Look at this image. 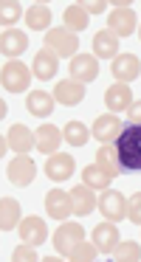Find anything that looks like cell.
Returning <instances> with one entry per match:
<instances>
[{
	"label": "cell",
	"instance_id": "obj_25",
	"mask_svg": "<svg viewBox=\"0 0 141 262\" xmlns=\"http://www.w3.org/2000/svg\"><path fill=\"white\" fill-rule=\"evenodd\" d=\"M14 226H20V203L14 198H3L0 200V228L11 231Z\"/></svg>",
	"mask_w": 141,
	"mask_h": 262
},
{
	"label": "cell",
	"instance_id": "obj_26",
	"mask_svg": "<svg viewBox=\"0 0 141 262\" xmlns=\"http://www.w3.org/2000/svg\"><path fill=\"white\" fill-rule=\"evenodd\" d=\"M26 23H28L31 31H45L51 26V9L45 6V3H34V6H28Z\"/></svg>",
	"mask_w": 141,
	"mask_h": 262
},
{
	"label": "cell",
	"instance_id": "obj_19",
	"mask_svg": "<svg viewBox=\"0 0 141 262\" xmlns=\"http://www.w3.org/2000/svg\"><path fill=\"white\" fill-rule=\"evenodd\" d=\"M118 37L113 31H99L93 37V57L96 59H116L118 57Z\"/></svg>",
	"mask_w": 141,
	"mask_h": 262
},
{
	"label": "cell",
	"instance_id": "obj_3",
	"mask_svg": "<svg viewBox=\"0 0 141 262\" xmlns=\"http://www.w3.org/2000/svg\"><path fill=\"white\" fill-rule=\"evenodd\" d=\"M107 31H113L116 37H130L135 31V14H133L127 0H122V3L113 6L110 17H107Z\"/></svg>",
	"mask_w": 141,
	"mask_h": 262
},
{
	"label": "cell",
	"instance_id": "obj_8",
	"mask_svg": "<svg viewBox=\"0 0 141 262\" xmlns=\"http://www.w3.org/2000/svg\"><path fill=\"white\" fill-rule=\"evenodd\" d=\"M68 68H71V79L82 82V85H88L99 76V62H96L93 54H76Z\"/></svg>",
	"mask_w": 141,
	"mask_h": 262
},
{
	"label": "cell",
	"instance_id": "obj_29",
	"mask_svg": "<svg viewBox=\"0 0 141 262\" xmlns=\"http://www.w3.org/2000/svg\"><path fill=\"white\" fill-rule=\"evenodd\" d=\"M96 164H102L110 175H118V172H122V166H118V155H116V147H113V144H105V147L96 152Z\"/></svg>",
	"mask_w": 141,
	"mask_h": 262
},
{
	"label": "cell",
	"instance_id": "obj_4",
	"mask_svg": "<svg viewBox=\"0 0 141 262\" xmlns=\"http://www.w3.org/2000/svg\"><path fill=\"white\" fill-rule=\"evenodd\" d=\"M28 82H31V74H28V68H26L23 62H17V59H9V62L3 65L0 85H3L9 93H23V91L28 88Z\"/></svg>",
	"mask_w": 141,
	"mask_h": 262
},
{
	"label": "cell",
	"instance_id": "obj_15",
	"mask_svg": "<svg viewBox=\"0 0 141 262\" xmlns=\"http://www.w3.org/2000/svg\"><path fill=\"white\" fill-rule=\"evenodd\" d=\"M17 228H20V239L26 245H43L48 237V226L43 223V217H26Z\"/></svg>",
	"mask_w": 141,
	"mask_h": 262
},
{
	"label": "cell",
	"instance_id": "obj_11",
	"mask_svg": "<svg viewBox=\"0 0 141 262\" xmlns=\"http://www.w3.org/2000/svg\"><path fill=\"white\" fill-rule=\"evenodd\" d=\"M122 127L124 124L118 121V116L105 113L93 121V133H90V136H96V141H102V144H113L118 138V133H122Z\"/></svg>",
	"mask_w": 141,
	"mask_h": 262
},
{
	"label": "cell",
	"instance_id": "obj_2",
	"mask_svg": "<svg viewBox=\"0 0 141 262\" xmlns=\"http://www.w3.org/2000/svg\"><path fill=\"white\" fill-rule=\"evenodd\" d=\"M45 48H51V51L56 54V57H76V51H79V40H76V34H73L71 29H51L48 34H45Z\"/></svg>",
	"mask_w": 141,
	"mask_h": 262
},
{
	"label": "cell",
	"instance_id": "obj_36",
	"mask_svg": "<svg viewBox=\"0 0 141 262\" xmlns=\"http://www.w3.org/2000/svg\"><path fill=\"white\" fill-rule=\"evenodd\" d=\"M127 113H130V121H141V99H138V102H133V104H130V110H127Z\"/></svg>",
	"mask_w": 141,
	"mask_h": 262
},
{
	"label": "cell",
	"instance_id": "obj_9",
	"mask_svg": "<svg viewBox=\"0 0 141 262\" xmlns=\"http://www.w3.org/2000/svg\"><path fill=\"white\" fill-rule=\"evenodd\" d=\"M110 71H113V76H116V82L127 85V82L138 79V74H141V62H138V57H133V54H118V57L113 59Z\"/></svg>",
	"mask_w": 141,
	"mask_h": 262
},
{
	"label": "cell",
	"instance_id": "obj_21",
	"mask_svg": "<svg viewBox=\"0 0 141 262\" xmlns=\"http://www.w3.org/2000/svg\"><path fill=\"white\" fill-rule=\"evenodd\" d=\"M105 104L107 110H130V104H133V91H130L127 85H122V82H116V85L107 88L105 93Z\"/></svg>",
	"mask_w": 141,
	"mask_h": 262
},
{
	"label": "cell",
	"instance_id": "obj_23",
	"mask_svg": "<svg viewBox=\"0 0 141 262\" xmlns=\"http://www.w3.org/2000/svg\"><path fill=\"white\" fill-rule=\"evenodd\" d=\"M54 102H56V99L51 96V93H45V91H31V93H28V99H26V110H28L31 116L45 119V116L54 110Z\"/></svg>",
	"mask_w": 141,
	"mask_h": 262
},
{
	"label": "cell",
	"instance_id": "obj_14",
	"mask_svg": "<svg viewBox=\"0 0 141 262\" xmlns=\"http://www.w3.org/2000/svg\"><path fill=\"white\" fill-rule=\"evenodd\" d=\"M73 155H65V152H54L48 155V164H45V175L51 178V181H68V178L73 175Z\"/></svg>",
	"mask_w": 141,
	"mask_h": 262
},
{
	"label": "cell",
	"instance_id": "obj_32",
	"mask_svg": "<svg viewBox=\"0 0 141 262\" xmlns=\"http://www.w3.org/2000/svg\"><path fill=\"white\" fill-rule=\"evenodd\" d=\"M20 12H23V6L17 3V0H9V3H3V6H0V20H3V29H6V26L11 29V26L20 20Z\"/></svg>",
	"mask_w": 141,
	"mask_h": 262
},
{
	"label": "cell",
	"instance_id": "obj_16",
	"mask_svg": "<svg viewBox=\"0 0 141 262\" xmlns=\"http://www.w3.org/2000/svg\"><path fill=\"white\" fill-rule=\"evenodd\" d=\"M93 245L99 248V254H113V248L118 245V228L113 220L99 223L93 228Z\"/></svg>",
	"mask_w": 141,
	"mask_h": 262
},
{
	"label": "cell",
	"instance_id": "obj_13",
	"mask_svg": "<svg viewBox=\"0 0 141 262\" xmlns=\"http://www.w3.org/2000/svg\"><path fill=\"white\" fill-rule=\"evenodd\" d=\"M6 144H9V149H14L17 155H26V152H31V147H37V136H34V130H28L26 124H14L9 130Z\"/></svg>",
	"mask_w": 141,
	"mask_h": 262
},
{
	"label": "cell",
	"instance_id": "obj_34",
	"mask_svg": "<svg viewBox=\"0 0 141 262\" xmlns=\"http://www.w3.org/2000/svg\"><path fill=\"white\" fill-rule=\"evenodd\" d=\"M34 262V259H37V251H34V245H28V248H26V245H20V248H17L14 251V262Z\"/></svg>",
	"mask_w": 141,
	"mask_h": 262
},
{
	"label": "cell",
	"instance_id": "obj_10",
	"mask_svg": "<svg viewBox=\"0 0 141 262\" xmlns=\"http://www.w3.org/2000/svg\"><path fill=\"white\" fill-rule=\"evenodd\" d=\"M45 211H48L54 220H68L73 211L71 203V192H62V189H54V192L45 194Z\"/></svg>",
	"mask_w": 141,
	"mask_h": 262
},
{
	"label": "cell",
	"instance_id": "obj_17",
	"mask_svg": "<svg viewBox=\"0 0 141 262\" xmlns=\"http://www.w3.org/2000/svg\"><path fill=\"white\" fill-rule=\"evenodd\" d=\"M54 99L59 104H65V107L79 104L85 99V85L76 79H62V82H56V88H54Z\"/></svg>",
	"mask_w": 141,
	"mask_h": 262
},
{
	"label": "cell",
	"instance_id": "obj_18",
	"mask_svg": "<svg viewBox=\"0 0 141 262\" xmlns=\"http://www.w3.org/2000/svg\"><path fill=\"white\" fill-rule=\"evenodd\" d=\"M28 48V37L17 29H3V37H0V51L3 57H20L23 51Z\"/></svg>",
	"mask_w": 141,
	"mask_h": 262
},
{
	"label": "cell",
	"instance_id": "obj_31",
	"mask_svg": "<svg viewBox=\"0 0 141 262\" xmlns=\"http://www.w3.org/2000/svg\"><path fill=\"white\" fill-rule=\"evenodd\" d=\"M96 254H99V248H96L93 243H79L76 248L68 254V259H73V262H90V259H96Z\"/></svg>",
	"mask_w": 141,
	"mask_h": 262
},
{
	"label": "cell",
	"instance_id": "obj_35",
	"mask_svg": "<svg viewBox=\"0 0 141 262\" xmlns=\"http://www.w3.org/2000/svg\"><path fill=\"white\" fill-rule=\"evenodd\" d=\"M82 9L88 14H102L107 9V3H105V0H90V3H82Z\"/></svg>",
	"mask_w": 141,
	"mask_h": 262
},
{
	"label": "cell",
	"instance_id": "obj_33",
	"mask_svg": "<svg viewBox=\"0 0 141 262\" xmlns=\"http://www.w3.org/2000/svg\"><path fill=\"white\" fill-rule=\"evenodd\" d=\"M127 217H130V223H138L141 226V192H135L127 200Z\"/></svg>",
	"mask_w": 141,
	"mask_h": 262
},
{
	"label": "cell",
	"instance_id": "obj_1",
	"mask_svg": "<svg viewBox=\"0 0 141 262\" xmlns=\"http://www.w3.org/2000/svg\"><path fill=\"white\" fill-rule=\"evenodd\" d=\"M113 147L122 172H141V121H127Z\"/></svg>",
	"mask_w": 141,
	"mask_h": 262
},
{
	"label": "cell",
	"instance_id": "obj_20",
	"mask_svg": "<svg viewBox=\"0 0 141 262\" xmlns=\"http://www.w3.org/2000/svg\"><path fill=\"white\" fill-rule=\"evenodd\" d=\"M34 136H37V149H39L43 155H54L56 149H59L62 138H65L54 124H43L39 130H34Z\"/></svg>",
	"mask_w": 141,
	"mask_h": 262
},
{
	"label": "cell",
	"instance_id": "obj_37",
	"mask_svg": "<svg viewBox=\"0 0 141 262\" xmlns=\"http://www.w3.org/2000/svg\"><path fill=\"white\" fill-rule=\"evenodd\" d=\"M138 37H141V31H138Z\"/></svg>",
	"mask_w": 141,
	"mask_h": 262
},
{
	"label": "cell",
	"instance_id": "obj_28",
	"mask_svg": "<svg viewBox=\"0 0 141 262\" xmlns=\"http://www.w3.org/2000/svg\"><path fill=\"white\" fill-rule=\"evenodd\" d=\"M65 141L71 144V147H85V144L90 141L88 127H85L82 121H68L65 124Z\"/></svg>",
	"mask_w": 141,
	"mask_h": 262
},
{
	"label": "cell",
	"instance_id": "obj_12",
	"mask_svg": "<svg viewBox=\"0 0 141 262\" xmlns=\"http://www.w3.org/2000/svg\"><path fill=\"white\" fill-rule=\"evenodd\" d=\"M56 71H59V57H56L51 48H43V51L34 54V71L31 74L37 76V79L48 82V79L56 76Z\"/></svg>",
	"mask_w": 141,
	"mask_h": 262
},
{
	"label": "cell",
	"instance_id": "obj_6",
	"mask_svg": "<svg viewBox=\"0 0 141 262\" xmlns=\"http://www.w3.org/2000/svg\"><path fill=\"white\" fill-rule=\"evenodd\" d=\"M96 206H99V211H102V217H105V220L118 223V220H124V217H127V200H124L116 189H105V192H102V198L96 200Z\"/></svg>",
	"mask_w": 141,
	"mask_h": 262
},
{
	"label": "cell",
	"instance_id": "obj_22",
	"mask_svg": "<svg viewBox=\"0 0 141 262\" xmlns=\"http://www.w3.org/2000/svg\"><path fill=\"white\" fill-rule=\"evenodd\" d=\"M71 203H73V214H79V217L90 214V211L96 209V194H93V189L85 186V183H82V186H73Z\"/></svg>",
	"mask_w": 141,
	"mask_h": 262
},
{
	"label": "cell",
	"instance_id": "obj_27",
	"mask_svg": "<svg viewBox=\"0 0 141 262\" xmlns=\"http://www.w3.org/2000/svg\"><path fill=\"white\" fill-rule=\"evenodd\" d=\"M62 20H65V29H71L73 34L76 31H85L88 29V12L82 9V3H71V6L65 9V14H62Z\"/></svg>",
	"mask_w": 141,
	"mask_h": 262
},
{
	"label": "cell",
	"instance_id": "obj_5",
	"mask_svg": "<svg viewBox=\"0 0 141 262\" xmlns=\"http://www.w3.org/2000/svg\"><path fill=\"white\" fill-rule=\"evenodd\" d=\"M82 239H85V228L79 226V223H62L54 231V248L59 251L62 256H68Z\"/></svg>",
	"mask_w": 141,
	"mask_h": 262
},
{
	"label": "cell",
	"instance_id": "obj_30",
	"mask_svg": "<svg viewBox=\"0 0 141 262\" xmlns=\"http://www.w3.org/2000/svg\"><path fill=\"white\" fill-rule=\"evenodd\" d=\"M113 259H116V262H135V259H141V245L133 243V239L116 245V248H113Z\"/></svg>",
	"mask_w": 141,
	"mask_h": 262
},
{
	"label": "cell",
	"instance_id": "obj_7",
	"mask_svg": "<svg viewBox=\"0 0 141 262\" xmlns=\"http://www.w3.org/2000/svg\"><path fill=\"white\" fill-rule=\"evenodd\" d=\"M6 172H9V181L14 183V186H28V183L37 178V164H34L28 155H17V158L9 161Z\"/></svg>",
	"mask_w": 141,
	"mask_h": 262
},
{
	"label": "cell",
	"instance_id": "obj_24",
	"mask_svg": "<svg viewBox=\"0 0 141 262\" xmlns=\"http://www.w3.org/2000/svg\"><path fill=\"white\" fill-rule=\"evenodd\" d=\"M82 181H85V186H90V189H107L113 181V175L102 164H88L82 169Z\"/></svg>",
	"mask_w": 141,
	"mask_h": 262
}]
</instances>
